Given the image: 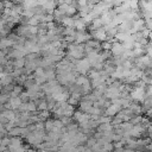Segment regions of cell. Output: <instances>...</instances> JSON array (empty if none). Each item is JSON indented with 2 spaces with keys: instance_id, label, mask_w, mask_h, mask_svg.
I'll list each match as a JSON object with an SVG mask.
<instances>
[{
  "instance_id": "6da1fadb",
  "label": "cell",
  "mask_w": 152,
  "mask_h": 152,
  "mask_svg": "<svg viewBox=\"0 0 152 152\" xmlns=\"http://www.w3.org/2000/svg\"><path fill=\"white\" fill-rule=\"evenodd\" d=\"M122 108L119 106V104H115V103H109L107 107H106V115L107 116H115Z\"/></svg>"
},
{
  "instance_id": "7a4b0ae2",
  "label": "cell",
  "mask_w": 152,
  "mask_h": 152,
  "mask_svg": "<svg viewBox=\"0 0 152 152\" xmlns=\"http://www.w3.org/2000/svg\"><path fill=\"white\" fill-rule=\"evenodd\" d=\"M27 152H39V151H36V150H28Z\"/></svg>"
}]
</instances>
